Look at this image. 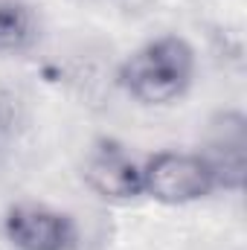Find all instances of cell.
<instances>
[{
	"label": "cell",
	"mask_w": 247,
	"mask_h": 250,
	"mask_svg": "<svg viewBox=\"0 0 247 250\" xmlns=\"http://www.w3.org/2000/svg\"><path fill=\"white\" fill-rule=\"evenodd\" d=\"M35 26H32V15L26 12V6L18 3H3L0 6V50H21L32 41Z\"/></svg>",
	"instance_id": "8992f818"
},
{
	"label": "cell",
	"mask_w": 247,
	"mask_h": 250,
	"mask_svg": "<svg viewBox=\"0 0 247 250\" xmlns=\"http://www.w3.org/2000/svg\"><path fill=\"white\" fill-rule=\"evenodd\" d=\"M245 151H247V125L239 114H224L209 128V163L215 175V187L239 189L245 184Z\"/></svg>",
	"instance_id": "5b68a950"
},
{
	"label": "cell",
	"mask_w": 247,
	"mask_h": 250,
	"mask_svg": "<svg viewBox=\"0 0 247 250\" xmlns=\"http://www.w3.org/2000/svg\"><path fill=\"white\" fill-rule=\"evenodd\" d=\"M6 236L18 250H73L76 224L50 207L18 204L6 215Z\"/></svg>",
	"instance_id": "3957f363"
},
{
	"label": "cell",
	"mask_w": 247,
	"mask_h": 250,
	"mask_svg": "<svg viewBox=\"0 0 247 250\" xmlns=\"http://www.w3.org/2000/svg\"><path fill=\"white\" fill-rule=\"evenodd\" d=\"M195 73V53L178 35H163L123 64L125 90L145 105H166L184 96Z\"/></svg>",
	"instance_id": "6da1fadb"
},
{
	"label": "cell",
	"mask_w": 247,
	"mask_h": 250,
	"mask_svg": "<svg viewBox=\"0 0 247 250\" xmlns=\"http://www.w3.org/2000/svg\"><path fill=\"white\" fill-rule=\"evenodd\" d=\"M84 181L111 201H131L143 192V169L117 143H99L84 163Z\"/></svg>",
	"instance_id": "277c9868"
},
{
	"label": "cell",
	"mask_w": 247,
	"mask_h": 250,
	"mask_svg": "<svg viewBox=\"0 0 247 250\" xmlns=\"http://www.w3.org/2000/svg\"><path fill=\"white\" fill-rule=\"evenodd\" d=\"M215 189V175L201 154L160 151L143 166V192L160 204H192Z\"/></svg>",
	"instance_id": "7a4b0ae2"
},
{
	"label": "cell",
	"mask_w": 247,
	"mask_h": 250,
	"mask_svg": "<svg viewBox=\"0 0 247 250\" xmlns=\"http://www.w3.org/2000/svg\"><path fill=\"white\" fill-rule=\"evenodd\" d=\"M111 3L128 18H140V15H145L157 6V0H111Z\"/></svg>",
	"instance_id": "52a82bcc"
}]
</instances>
